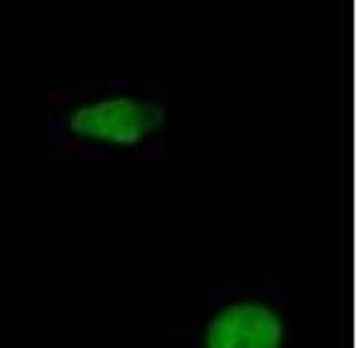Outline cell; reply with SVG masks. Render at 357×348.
Returning <instances> with one entry per match:
<instances>
[{
    "label": "cell",
    "mask_w": 357,
    "mask_h": 348,
    "mask_svg": "<svg viewBox=\"0 0 357 348\" xmlns=\"http://www.w3.org/2000/svg\"><path fill=\"white\" fill-rule=\"evenodd\" d=\"M164 107L137 96H110L72 110L69 128L75 137L107 146H134L164 126Z\"/></svg>",
    "instance_id": "cell-1"
},
{
    "label": "cell",
    "mask_w": 357,
    "mask_h": 348,
    "mask_svg": "<svg viewBox=\"0 0 357 348\" xmlns=\"http://www.w3.org/2000/svg\"><path fill=\"white\" fill-rule=\"evenodd\" d=\"M280 312L259 301H236L208 321L203 348H283Z\"/></svg>",
    "instance_id": "cell-2"
}]
</instances>
